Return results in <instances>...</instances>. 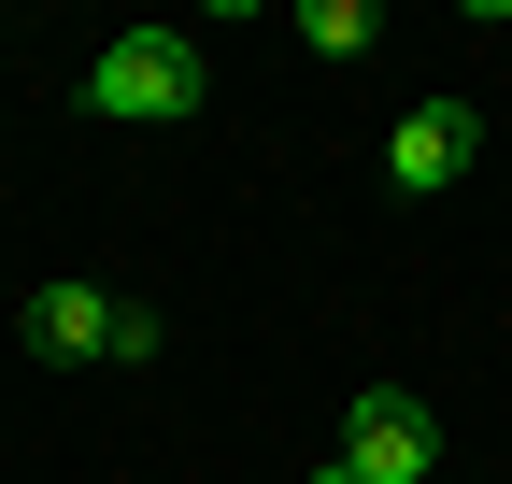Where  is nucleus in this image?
I'll return each instance as SVG.
<instances>
[{
    "instance_id": "2",
    "label": "nucleus",
    "mask_w": 512,
    "mask_h": 484,
    "mask_svg": "<svg viewBox=\"0 0 512 484\" xmlns=\"http://www.w3.org/2000/svg\"><path fill=\"white\" fill-rule=\"evenodd\" d=\"M342 470H356V484H427V470H441L427 399H399V385H356V413H342Z\"/></svg>"
},
{
    "instance_id": "5",
    "label": "nucleus",
    "mask_w": 512,
    "mask_h": 484,
    "mask_svg": "<svg viewBox=\"0 0 512 484\" xmlns=\"http://www.w3.org/2000/svg\"><path fill=\"white\" fill-rule=\"evenodd\" d=\"M299 43H313V57H370V43H384V15H370V0H313Z\"/></svg>"
},
{
    "instance_id": "3",
    "label": "nucleus",
    "mask_w": 512,
    "mask_h": 484,
    "mask_svg": "<svg viewBox=\"0 0 512 484\" xmlns=\"http://www.w3.org/2000/svg\"><path fill=\"white\" fill-rule=\"evenodd\" d=\"M470 157H484V114L470 100H413L399 129H384V186H399V200H441Z\"/></svg>"
},
{
    "instance_id": "6",
    "label": "nucleus",
    "mask_w": 512,
    "mask_h": 484,
    "mask_svg": "<svg viewBox=\"0 0 512 484\" xmlns=\"http://www.w3.org/2000/svg\"><path fill=\"white\" fill-rule=\"evenodd\" d=\"M313 484H356V470H342V456H328V470H313Z\"/></svg>"
},
{
    "instance_id": "4",
    "label": "nucleus",
    "mask_w": 512,
    "mask_h": 484,
    "mask_svg": "<svg viewBox=\"0 0 512 484\" xmlns=\"http://www.w3.org/2000/svg\"><path fill=\"white\" fill-rule=\"evenodd\" d=\"M29 356H114V328H128V299H100V285H29Z\"/></svg>"
},
{
    "instance_id": "1",
    "label": "nucleus",
    "mask_w": 512,
    "mask_h": 484,
    "mask_svg": "<svg viewBox=\"0 0 512 484\" xmlns=\"http://www.w3.org/2000/svg\"><path fill=\"white\" fill-rule=\"evenodd\" d=\"M86 114H128V129H171V114H200V43H185V29H128V43H100Z\"/></svg>"
}]
</instances>
